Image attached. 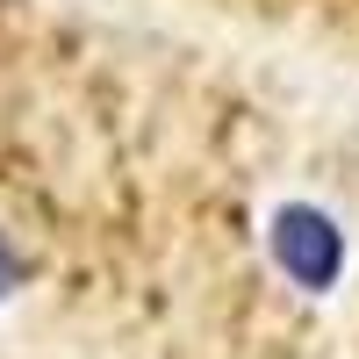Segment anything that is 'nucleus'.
<instances>
[{
  "mask_svg": "<svg viewBox=\"0 0 359 359\" xmlns=\"http://www.w3.org/2000/svg\"><path fill=\"white\" fill-rule=\"evenodd\" d=\"M323 8H338V15H345V8H359V0H323Z\"/></svg>",
  "mask_w": 359,
  "mask_h": 359,
  "instance_id": "obj_1",
  "label": "nucleus"
}]
</instances>
